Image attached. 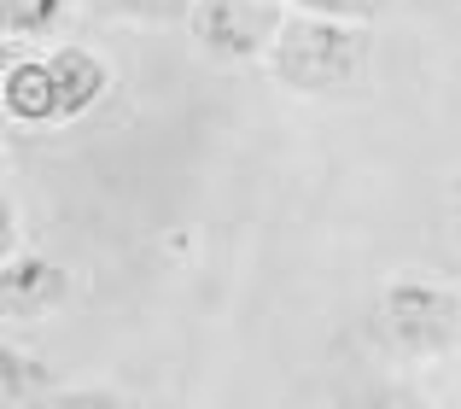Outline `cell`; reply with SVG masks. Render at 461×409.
<instances>
[{
    "label": "cell",
    "instance_id": "8fae6325",
    "mask_svg": "<svg viewBox=\"0 0 461 409\" xmlns=\"http://www.w3.org/2000/svg\"><path fill=\"white\" fill-rule=\"evenodd\" d=\"M35 409H129V398L112 392V386H59V392H47Z\"/></svg>",
    "mask_w": 461,
    "mask_h": 409
},
{
    "label": "cell",
    "instance_id": "30bf717a",
    "mask_svg": "<svg viewBox=\"0 0 461 409\" xmlns=\"http://www.w3.org/2000/svg\"><path fill=\"white\" fill-rule=\"evenodd\" d=\"M193 6H199V0H100L105 18L140 23V30H176V23H193Z\"/></svg>",
    "mask_w": 461,
    "mask_h": 409
},
{
    "label": "cell",
    "instance_id": "6da1fadb",
    "mask_svg": "<svg viewBox=\"0 0 461 409\" xmlns=\"http://www.w3.org/2000/svg\"><path fill=\"white\" fill-rule=\"evenodd\" d=\"M368 59H374V41H368V23H339V18H315V12H286L281 35H275L269 70L286 94H345L368 77Z\"/></svg>",
    "mask_w": 461,
    "mask_h": 409
},
{
    "label": "cell",
    "instance_id": "7a4b0ae2",
    "mask_svg": "<svg viewBox=\"0 0 461 409\" xmlns=\"http://www.w3.org/2000/svg\"><path fill=\"white\" fill-rule=\"evenodd\" d=\"M374 345L392 363H432L461 345V293L427 275H397L368 316Z\"/></svg>",
    "mask_w": 461,
    "mask_h": 409
},
{
    "label": "cell",
    "instance_id": "8992f818",
    "mask_svg": "<svg viewBox=\"0 0 461 409\" xmlns=\"http://www.w3.org/2000/svg\"><path fill=\"white\" fill-rule=\"evenodd\" d=\"M47 65H53V82H59V123L88 117L94 105L105 100V88H112L105 59H94L88 47H53V53H47Z\"/></svg>",
    "mask_w": 461,
    "mask_h": 409
},
{
    "label": "cell",
    "instance_id": "277c9868",
    "mask_svg": "<svg viewBox=\"0 0 461 409\" xmlns=\"http://www.w3.org/2000/svg\"><path fill=\"white\" fill-rule=\"evenodd\" d=\"M70 293V275L59 269L53 258H6V281H0V304H6V322H30L47 316L59 298Z\"/></svg>",
    "mask_w": 461,
    "mask_h": 409
},
{
    "label": "cell",
    "instance_id": "9c48e42d",
    "mask_svg": "<svg viewBox=\"0 0 461 409\" xmlns=\"http://www.w3.org/2000/svg\"><path fill=\"white\" fill-rule=\"evenodd\" d=\"M333 409H427V392L403 375H380V380H362L350 386Z\"/></svg>",
    "mask_w": 461,
    "mask_h": 409
},
{
    "label": "cell",
    "instance_id": "52a82bcc",
    "mask_svg": "<svg viewBox=\"0 0 461 409\" xmlns=\"http://www.w3.org/2000/svg\"><path fill=\"white\" fill-rule=\"evenodd\" d=\"M70 18V0H0V30L6 41H41Z\"/></svg>",
    "mask_w": 461,
    "mask_h": 409
},
{
    "label": "cell",
    "instance_id": "5b68a950",
    "mask_svg": "<svg viewBox=\"0 0 461 409\" xmlns=\"http://www.w3.org/2000/svg\"><path fill=\"white\" fill-rule=\"evenodd\" d=\"M0 105H6L12 123L35 129V123H59V82L47 59H6V77H0Z\"/></svg>",
    "mask_w": 461,
    "mask_h": 409
},
{
    "label": "cell",
    "instance_id": "7c38bea8",
    "mask_svg": "<svg viewBox=\"0 0 461 409\" xmlns=\"http://www.w3.org/2000/svg\"><path fill=\"white\" fill-rule=\"evenodd\" d=\"M392 0H293V12H315V18H339V23H374Z\"/></svg>",
    "mask_w": 461,
    "mask_h": 409
},
{
    "label": "cell",
    "instance_id": "3957f363",
    "mask_svg": "<svg viewBox=\"0 0 461 409\" xmlns=\"http://www.w3.org/2000/svg\"><path fill=\"white\" fill-rule=\"evenodd\" d=\"M281 23H286V0H199L187 30L222 65H258V59H269Z\"/></svg>",
    "mask_w": 461,
    "mask_h": 409
},
{
    "label": "cell",
    "instance_id": "ba28073f",
    "mask_svg": "<svg viewBox=\"0 0 461 409\" xmlns=\"http://www.w3.org/2000/svg\"><path fill=\"white\" fill-rule=\"evenodd\" d=\"M0 368H6V375H0V404L6 409H35L53 392L47 386V368L35 363V357H23L12 340H6V351H0Z\"/></svg>",
    "mask_w": 461,
    "mask_h": 409
}]
</instances>
